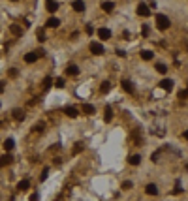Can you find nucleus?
Here are the masks:
<instances>
[{
	"label": "nucleus",
	"instance_id": "7c9ffc66",
	"mask_svg": "<svg viewBox=\"0 0 188 201\" xmlns=\"http://www.w3.org/2000/svg\"><path fill=\"white\" fill-rule=\"evenodd\" d=\"M38 40L40 41H45V32L43 30H38Z\"/></svg>",
	"mask_w": 188,
	"mask_h": 201
},
{
	"label": "nucleus",
	"instance_id": "e433bc0d",
	"mask_svg": "<svg viewBox=\"0 0 188 201\" xmlns=\"http://www.w3.org/2000/svg\"><path fill=\"white\" fill-rule=\"evenodd\" d=\"M30 201H38V194H32V196H30Z\"/></svg>",
	"mask_w": 188,
	"mask_h": 201
},
{
	"label": "nucleus",
	"instance_id": "4be33fe9",
	"mask_svg": "<svg viewBox=\"0 0 188 201\" xmlns=\"http://www.w3.org/2000/svg\"><path fill=\"white\" fill-rule=\"evenodd\" d=\"M152 57H154L152 51H141V58L143 60H152Z\"/></svg>",
	"mask_w": 188,
	"mask_h": 201
},
{
	"label": "nucleus",
	"instance_id": "423d86ee",
	"mask_svg": "<svg viewBox=\"0 0 188 201\" xmlns=\"http://www.w3.org/2000/svg\"><path fill=\"white\" fill-rule=\"evenodd\" d=\"M40 57H38V53L36 51H34V53H26L25 55V62H26V64H34V62H36Z\"/></svg>",
	"mask_w": 188,
	"mask_h": 201
},
{
	"label": "nucleus",
	"instance_id": "72a5a7b5",
	"mask_svg": "<svg viewBox=\"0 0 188 201\" xmlns=\"http://www.w3.org/2000/svg\"><path fill=\"white\" fill-rule=\"evenodd\" d=\"M141 34H143V36H147V34H149V28H147V26H141Z\"/></svg>",
	"mask_w": 188,
	"mask_h": 201
},
{
	"label": "nucleus",
	"instance_id": "f704fd0d",
	"mask_svg": "<svg viewBox=\"0 0 188 201\" xmlns=\"http://www.w3.org/2000/svg\"><path fill=\"white\" fill-rule=\"evenodd\" d=\"M158 156H160V152L156 150V152H154V154H152V162H156V160H158Z\"/></svg>",
	"mask_w": 188,
	"mask_h": 201
},
{
	"label": "nucleus",
	"instance_id": "412c9836",
	"mask_svg": "<svg viewBox=\"0 0 188 201\" xmlns=\"http://www.w3.org/2000/svg\"><path fill=\"white\" fill-rule=\"evenodd\" d=\"M17 188H19L21 192H25V190H28V188H30V182H28V181H21V182L17 184Z\"/></svg>",
	"mask_w": 188,
	"mask_h": 201
},
{
	"label": "nucleus",
	"instance_id": "1a4fd4ad",
	"mask_svg": "<svg viewBox=\"0 0 188 201\" xmlns=\"http://www.w3.org/2000/svg\"><path fill=\"white\" fill-rule=\"evenodd\" d=\"M13 162V158L10 154H4V156H0V167H6V165H10Z\"/></svg>",
	"mask_w": 188,
	"mask_h": 201
},
{
	"label": "nucleus",
	"instance_id": "c756f323",
	"mask_svg": "<svg viewBox=\"0 0 188 201\" xmlns=\"http://www.w3.org/2000/svg\"><path fill=\"white\" fill-rule=\"evenodd\" d=\"M8 75H10V77H17V75H19V72L15 70V68H11V70L8 72Z\"/></svg>",
	"mask_w": 188,
	"mask_h": 201
},
{
	"label": "nucleus",
	"instance_id": "0eeeda50",
	"mask_svg": "<svg viewBox=\"0 0 188 201\" xmlns=\"http://www.w3.org/2000/svg\"><path fill=\"white\" fill-rule=\"evenodd\" d=\"M58 25H60V19H57V17H49V19H47V23H45L47 28H57Z\"/></svg>",
	"mask_w": 188,
	"mask_h": 201
},
{
	"label": "nucleus",
	"instance_id": "c85d7f7f",
	"mask_svg": "<svg viewBox=\"0 0 188 201\" xmlns=\"http://www.w3.org/2000/svg\"><path fill=\"white\" fill-rule=\"evenodd\" d=\"M132 186H134V184H132L130 181H124V182H122V190H130Z\"/></svg>",
	"mask_w": 188,
	"mask_h": 201
},
{
	"label": "nucleus",
	"instance_id": "dca6fc26",
	"mask_svg": "<svg viewBox=\"0 0 188 201\" xmlns=\"http://www.w3.org/2000/svg\"><path fill=\"white\" fill-rule=\"evenodd\" d=\"M122 88H124V90H126V92H134V85H132V81H128V79H124L122 81Z\"/></svg>",
	"mask_w": 188,
	"mask_h": 201
},
{
	"label": "nucleus",
	"instance_id": "a878e982",
	"mask_svg": "<svg viewBox=\"0 0 188 201\" xmlns=\"http://www.w3.org/2000/svg\"><path fill=\"white\" fill-rule=\"evenodd\" d=\"M10 30H11L13 34H17V36H19L21 32H23V30H21V26H17V25H11V28H10Z\"/></svg>",
	"mask_w": 188,
	"mask_h": 201
},
{
	"label": "nucleus",
	"instance_id": "bb28decb",
	"mask_svg": "<svg viewBox=\"0 0 188 201\" xmlns=\"http://www.w3.org/2000/svg\"><path fill=\"white\" fill-rule=\"evenodd\" d=\"M81 150H83V143H77V145L73 147V154H79Z\"/></svg>",
	"mask_w": 188,
	"mask_h": 201
},
{
	"label": "nucleus",
	"instance_id": "39448f33",
	"mask_svg": "<svg viewBox=\"0 0 188 201\" xmlns=\"http://www.w3.org/2000/svg\"><path fill=\"white\" fill-rule=\"evenodd\" d=\"M77 73H79V66H75V64H68L66 66V75L73 77V75H77Z\"/></svg>",
	"mask_w": 188,
	"mask_h": 201
},
{
	"label": "nucleus",
	"instance_id": "cd10ccee",
	"mask_svg": "<svg viewBox=\"0 0 188 201\" xmlns=\"http://www.w3.org/2000/svg\"><path fill=\"white\" fill-rule=\"evenodd\" d=\"M55 85H57L58 88H62V87H64V79H62V77H58V79H55Z\"/></svg>",
	"mask_w": 188,
	"mask_h": 201
},
{
	"label": "nucleus",
	"instance_id": "2eb2a0df",
	"mask_svg": "<svg viewBox=\"0 0 188 201\" xmlns=\"http://www.w3.org/2000/svg\"><path fill=\"white\" fill-rule=\"evenodd\" d=\"M109 90H111V81H103L102 85H100V92L102 94H107Z\"/></svg>",
	"mask_w": 188,
	"mask_h": 201
},
{
	"label": "nucleus",
	"instance_id": "6ab92c4d",
	"mask_svg": "<svg viewBox=\"0 0 188 201\" xmlns=\"http://www.w3.org/2000/svg\"><path fill=\"white\" fill-rule=\"evenodd\" d=\"M58 10V4L55 2V0H49V2H47V11H51V13H55Z\"/></svg>",
	"mask_w": 188,
	"mask_h": 201
},
{
	"label": "nucleus",
	"instance_id": "aec40b11",
	"mask_svg": "<svg viewBox=\"0 0 188 201\" xmlns=\"http://www.w3.org/2000/svg\"><path fill=\"white\" fill-rule=\"evenodd\" d=\"M64 113H66L68 117H72V119H75V117H77V109H75V107H66Z\"/></svg>",
	"mask_w": 188,
	"mask_h": 201
},
{
	"label": "nucleus",
	"instance_id": "9b49d317",
	"mask_svg": "<svg viewBox=\"0 0 188 201\" xmlns=\"http://www.w3.org/2000/svg\"><path fill=\"white\" fill-rule=\"evenodd\" d=\"M13 119H15L17 122H21V120H25V111H21V109H13Z\"/></svg>",
	"mask_w": 188,
	"mask_h": 201
},
{
	"label": "nucleus",
	"instance_id": "2f4dec72",
	"mask_svg": "<svg viewBox=\"0 0 188 201\" xmlns=\"http://www.w3.org/2000/svg\"><path fill=\"white\" fill-rule=\"evenodd\" d=\"M179 98H183V100L188 98V88H186V90H181V92H179Z\"/></svg>",
	"mask_w": 188,
	"mask_h": 201
},
{
	"label": "nucleus",
	"instance_id": "393cba45",
	"mask_svg": "<svg viewBox=\"0 0 188 201\" xmlns=\"http://www.w3.org/2000/svg\"><path fill=\"white\" fill-rule=\"evenodd\" d=\"M156 70L160 73H166V72H168V66H166V64H156Z\"/></svg>",
	"mask_w": 188,
	"mask_h": 201
},
{
	"label": "nucleus",
	"instance_id": "473e14b6",
	"mask_svg": "<svg viewBox=\"0 0 188 201\" xmlns=\"http://www.w3.org/2000/svg\"><path fill=\"white\" fill-rule=\"evenodd\" d=\"M34 130H36V132H41V130H43V122H38L36 126H34Z\"/></svg>",
	"mask_w": 188,
	"mask_h": 201
},
{
	"label": "nucleus",
	"instance_id": "5701e85b",
	"mask_svg": "<svg viewBox=\"0 0 188 201\" xmlns=\"http://www.w3.org/2000/svg\"><path fill=\"white\" fill-rule=\"evenodd\" d=\"M13 145H15V143H13V139H6V141H4V149H6V152H10V150L13 149Z\"/></svg>",
	"mask_w": 188,
	"mask_h": 201
},
{
	"label": "nucleus",
	"instance_id": "6e6552de",
	"mask_svg": "<svg viewBox=\"0 0 188 201\" xmlns=\"http://www.w3.org/2000/svg\"><path fill=\"white\" fill-rule=\"evenodd\" d=\"M98 38L100 40H109L111 38V30L109 28H98Z\"/></svg>",
	"mask_w": 188,
	"mask_h": 201
},
{
	"label": "nucleus",
	"instance_id": "7ed1b4c3",
	"mask_svg": "<svg viewBox=\"0 0 188 201\" xmlns=\"http://www.w3.org/2000/svg\"><path fill=\"white\" fill-rule=\"evenodd\" d=\"M137 15H141V17H149L151 15V8H149V6L147 4H139L137 6Z\"/></svg>",
	"mask_w": 188,
	"mask_h": 201
},
{
	"label": "nucleus",
	"instance_id": "f3484780",
	"mask_svg": "<svg viewBox=\"0 0 188 201\" xmlns=\"http://www.w3.org/2000/svg\"><path fill=\"white\" fill-rule=\"evenodd\" d=\"M111 119H113V109L107 105V107H106V113H103V120H106V122H111Z\"/></svg>",
	"mask_w": 188,
	"mask_h": 201
},
{
	"label": "nucleus",
	"instance_id": "ddd939ff",
	"mask_svg": "<svg viewBox=\"0 0 188 201\" xmlns=\"http://www.w3.org/2000/svg\"><path fill=\"white\" fill-rule=\"evenodd\" d=\"M145 192H147L149 196H158V186H156V184H147Z\"/></svg>",
	"mask_w": 188,
	"mask_h": 201
},
{
	"label": "nucleus",
	"instance_id": "c9c22d12",
	"mask_svg": "<svg viewBox=\"0 0 188 201\" xmlns=\"http://www.w3.org/2000/svg\"><path fill=\"white\" fill-rule=\"evenodd\" d=\"M4 88H6V85H4V81H0V94L4 92Z\"/></svg>",
	"mask_w": 188,
	"mask_h": 201
},
{
	"label": "nucleus",
	"instance_id": "4c0bfd02",
	"mask_svg": "<svg viewBox=\"0 0 188 201\" xmlns=\"http://www.w3.org/2000/svg\"><path fill=\"white\" fill-rule=\"evenodd\" d=\"M184 137H186V139H188V130H186V132H184Z\"/></svg>",
	"mask_w": 188,
	"mask_h": 201
},
{
	"label": "nucleus",
	"instance_id": "20e7f679",
	"mask_svg": "<svg viewBox=\"0 0 188 201\" xmlns=\"http://www.w3.org/2000/svg\"><path fill=\"white\" fill-rule=\"evenodd\" d=\"M160 88H164L166 92L173 90V81L171 79H162V81H160Z\"/></svg>",
	"mask_w": 188,
	"mask_h": 201
},
{
	"label": "nucleus",
	"instance_id": "4468645a",
	"mask_svg": "<svg viewBox=\"0 0 188 201\" xmlns=\"http://www.w3.org/2000/svg\"><path fill=\"white\" fill-rule=\"evenodd\" d=\"M128 164L130 165H139V164H141V156H139V154H132L128 158Z\"/></svg>",
	"mask_w": 188,
	"mask_h": 201
},
{
	"label": "nucleus",
	"instance_id": "f8f14e48",
	"mask_svg": "<svg viewBox=\"0 0 188 201\" xmlns=\"http://www.w3.org/2000/svg\"><path fill=\"white\" fill-rule=\"evenodd\" d=\"M102 10L106 11V13H111V11L115 10V4H113V2H109V0H106V2L102 4Z\"/></svg>",
	"mask_w": 188,
	"mask_h": 201
},
{
	"label": "nucleus",
	"instance_id": "a211bd4d",
	"mask_svg": "<svg viewBox=\"0 0 188 201\" xmlns=\"http://www.w3.org/2000/svg\"><path fill=\"white\" fill-rule=\"evenodd\" d=\"M94 105H90V103H83V113H85V115H92L94 113Z\"/></svg>",
	"mask_w": 188,
	"mask_h": 201
},
{
	"label": "nucleus",
	"instance_id": "b1692460",
	"mask_svg": "<svg viewBox=\"0 0 188 201\" xmlns=\"http://www.w3.org/2000/svg\"><path fill=\"white\" fill-rule=\"evenodd\" d=\"M51 85H53V79H51V77H45V79H43V90H49Z\"/></svg>",
	"mask_w": 188,
	"mask_h": 201
},
{
	"label": "nucleus",
	"instance_id": "f03ea898",
	"mask_svg": "<svg viewBox=\"0 0 188 201\" xmlns=\"http://www.w3.org/2000/svg\"><path fill=\"white\" fill-rule=\"evenodd\" d=\"M88 49H90L92 55H103V45L100 43V41H90Z\"/></svg>",
	"mask_w": 188,
	"mask_h": 201
},
{
	"label": "nucleus",
	"instance_id": "9d476101",
	"mask_svg": "<svg viewBox=\"0 0 188 201\" xmlns=\"http://www.w3.org/2000/svg\"><path fill=\"white\" fill-rule=\"evenodd\" d=\"M72 8H73L75 11H85V2H83V0H73Z\"/></svg>",
	"mask_w": 188,
	"mask_h": 201
},
{
	"label": "nucleus",
	"instance_id": "f257e3e1",
	"mask_svg": "<svg viewBox=\"0 0 188 201\" xmlns=\"http://www.w3.org/2000/svg\"><path fill=\"white\" fill-rule=\"evenodd\" d=\"M156 26H158L160 30H168L169 26H171L168 15H164V13H158V15H156Z\"/></svg>",
	"mask_w": 188,
	"mask_h": 201
},
{
	"label": "nucleus",
	"instance_id": "58836bf2",
	"mask_svg": "<svg viewBox=\"0 0 188 201\" xmlns=\"http://www.w3.org/2000/svg\"><path fill=\"white\" fill-rule=\"evenodd\" d=\"M13 2H17V0H13Z\"/></svg>",
	"mask_w": 188,
	"mask_h": 201
}]
</instances>
